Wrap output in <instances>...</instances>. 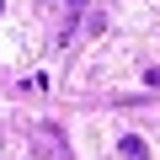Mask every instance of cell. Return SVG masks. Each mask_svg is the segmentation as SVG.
I'll return each instance as SVG.
<instances>
[{"label":"cell","mask_w":160,"mask_h":160,"mask_svg":"<svg viewBox=\"0 0 160 160\" xmlns=\"http://www.w3.org/2000/svg\"><path fill=\"white\" fill-rule=\"evenodd\" d=\"M118 155H123V160H149V144H144L139 133H123V139H118Z\"/></svg>","instance_id":"1"},{"label":"cell","mask_w":160,"mask_h":160,"mask_svg":"<svg viewBox=\"0 0 160 160\" xmlns=\"http://www.w3.org/2000/svg\"><path fill=\"white\" fill-rule=\"evenodd\" d=\"M86 6H91V0H69V22H64V43L75 38V22H80V16H86Z\"/></svg>","instance_id":"2"}]
</instances>
